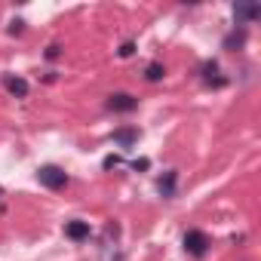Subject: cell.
I'll list each match as a JSON object with an SVG mask.
<instances>
[{"label": "cell", "mask_w": 261, "mask_h": 261, "mask_svg": "<svg viewBox=\"0 0 261 261\" xmlns=\"http://www.w3.org/2000/svg\"><path fill=\"white\" fill-rule=\"evenodd\" d=\"M37 181H40L43 188H49V191H62V188L68 185V172L49 163V166H40V169H37Z\"/></svg>", "instance_id": "6da1fadb"}, {"label": "cell", "mask_w": 261, "mask_h": 261, "mask_svg": "<svg viewBox=\"0 0 261 261\" xmlns=\"http://www.w3.org/2000/svg\"><path fill=\"white\" fill-rule=\"evenodd\" d=\"M181 243H185V252H188L191 258H203L206 249H209V237H206L203 230H188Z\"/></svg>", "instance_id": "7a4b0ae2"}, {"label": "cell", "mask_w": 261, "mask_h": 261, "mask_svg": "<svg viewBox=\"0 0 261 261\" xmlns=\"http://www.w3.org/2000/svg\"><path fill=\"white\" fill-rule=\"evenodd\" d=\"M108 108L117 114H129V111L139 108V98L129 95V92H114V95H108Z\"/></svg>", "instance_id": "3957f363"}, {"label": "cell", "mask_w": 261, "mask_h": 261, "mask_svg": "<svg viewBox=\"0 0 261 261\" xmlns=\"http://www.w3.org/2000/svg\"><path fill=\"white\" fill-rule=\"evenodd\" d=\"M258 16H261V7H258V4H237V7H233L237 25H246V22H252V19H258Z\"/></svg>", "instance_id": "277c9868"}, {"label": "cell", "mask_w": 261, "mask_h": 261, "mask_svg": "<svg viewBox=\"0 0 261 261\" xmlns=\"http://www.w3.org/2000/svg\"><path fill=\"white\" fill-rule=\"evenodd\" d=\"M4 86H7V92L16 95V98H25V95H28V80H22V77H16V74H4Z\"/></svg>", "instance_id": "5b68a950"}, {"label": "cell", "mask_w": 261, "mask_h": 261, "mask_svg": "<svg viewBox=\"0 0 261 261\" xmlns=\"http://www.w3.org/2000/svg\"><path fill=\"white\" fill-rule=\"evenodd\" d=\"M65 237L74 240V243L86 240V237H89V221H68V224H65Z\"/></svg>", "instance_id": "8992f818"}, {"label": "cell", "mask_w": 261, "mask_h": 261, "mask_svg": "<svg viewBox=\"0 0 261 261\" xmlns=\"http://www.w3.org/2000/svg\"><path fill=\"white\" fill-rule=\"evenodd\" d=\"M114 142H117V145H123V148L136 145V142H139V129H133V126H123V129H117V133H114Z\"/></svg>", "instance_id": "52a82bcc"}, {"label": "cell", "mask_w": 261, "mask_h": 261, "mask_svg": "<svg viewBox=\"0 0 261 261\" xmlns=\"http://www.w3.org/2000/svg\"><path fill=\"white\" fill-rule=\"evenodd\" d=\"M172 191H175V172H166V178H160V194L172 197Z\"/></svg>", "instance_id": "ba28073f"}, {"label": "cell", "mask_w": 261, "mask_h": 261, "mask_svg": "<svg viewBox=\"0 0 261 261\" xmlns=\"http://www.w3.org/2000/svg\"><path fill=\"white\" fill-rule=\"evenodd\" d=\"M163 74H166V71H163V65H160V62H151V65H148V74H145V77H148L151 83H157V80H160Z\"/></svg>", "instance_id": "9c48e42d"}, {"label": "cell", "mask_w": 261, "mask_h": 261, "mask_svg": "<svg viewBox=\"0 0 261 261\" xmlns=\"http://www.w3.org/2000/svg\"><path fill=\"white\" fill-rule=\"evenodd\" d=\"M240 43H243V31H240V34H230V37L224 40V46H227V49H233V46H240Z\"/></svg>", "instance_id": "30bf717a"}, {"label": "cell", "mask_w": 261, "mask_h": 261, "mask_svg": "<svg viewBox=\"0 0 261 261\" xmlns=\"http://www.w3.org/2000/svg\"><path fill=\"white\" fill-rule=\"evenodd\" d=\"M133 53H136V43H133V40H126V43L120 46V56H123V59H129Z\"/></svg>", "instance_id": "8fae6325"}, {"label": "cell", "mask_w": 261, "mask_h": 261, "mask_svg": "<svg viewBox=\"0 0 261 261\" xmlns=\"http://www.w3.org/2000/svg\"><path fill=\"white\" fill-rule=\"evenodd\" d=\"M215 71H218V65H215V62H206V65H203V77H206V80H212V74H215Z\"/></svg>", "instance_id": "7c38bea8"}, {"label": "cell", "mask_w": 261, "mask_h": 261, "mask_svg": "<svg viewBox=\"0 0 261 261\" xmlns=\"http://www.w3.org/2000/svg\"><path fill=\"white\" fill-rule=\"evenodd\" d=\"M117 163H120V157H108V160H105V169H114Z\"/></svg>", "instance_id": "4fadbf2b"}, {"label": "cell", "mask_w": 261, "mask_h": 261, "mask_svg": "<svg viewBox=\"0 0 261 261\" xmlns=\"http://www.w3.org/2000/svg\"><path fill=\"white\" fill-rule=\"evenodd\" d=\"M46 59H59V46H49L46 49Z\"/></svg>", "instance_id": "5bb4252c"}]
</instances>
